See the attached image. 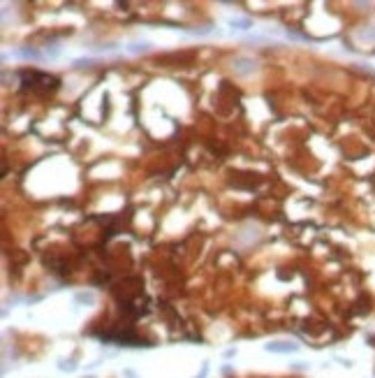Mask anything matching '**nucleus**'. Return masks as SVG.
<instances>
[{
  "label": "nucleus",
  "mask_w": 375,
  "mask_h": 378,
  "mask_svg": "<svg viewBox=\"0 0 375 378\" xmlns=\"http://www.w3.org/2000/svg\"><path fill=\"white\" fill-rule=\"evenodd\" d=\"M23 88H30V91H42V93H49L58 88V77L54 74H47V72H30V74H23Z\"/></svg>",
  "instance_id": "1"
},
{
  "label": "nucleus",
  "mask_w": 375,
  "mask_h": 378,
  "mask_svg": "<svg viewBox=\"0 0 375 378\" xmlns=\"http://www.w3.org/2000/svg\"><path fill=\"white\" fill-rule=\"evenodd\" d=\"M232 67L236 74H243V77H248V74H253V72L257 70V60L253 58H245V56H239V58L232 60Z\"/></svg>",
  "instance_id": "2"
},
{
  "label": "nucleus",
  "mask_w": 375,
  "mask_h": 378,
  "mask_svg": "<svg viewBox=\"0 0 375 378\" xmlns=\"http://www.w3.org/2000/svg\"><path fill=\"white\" fill-rule=\"evenodd\" d=\"M269 353H297L299 346L292 344V341H271V344L264 346Z\"/></svg>",
  "instance_id": "3"
},
{
  "label": "nucleus",
  "mask_w": 375,
  "mask_h": 378,
  "mask_svg": "<svg viewBox=\"0 0 375 378\" xmlns=\"http://www.w3.org/2000/svg\"><path fill=\"white\" fill-rule=\"evenodd\" d=\"M14 56H19V58H26V60H39V58H42V54H39L37 49H33V47H23V49L14 51Z\"/></svg>",
  "instance_id": "4"
},
{
  "label": "nucleus",
  "mask_w": 375,
  "mask_h": 378,
  "mask_svg": "<svg viewBox=\"0 0 375 378\" xmlns=\"http://www.w3.org/2000/svg\"><path fill=\"white\" fill-rule=\"evenodd\" d=\"M151 47H153L151 42H130L128 44V51L130 54H142V51H148Z\"/></svg>",
  "instance_id": "5"
},
{
  "label": "nucleus",
  "mask_w": 375,
  "mask_h": 378,
  "mask_svg": "<svg viewBox=\"0 0 375 378\" xmlns=\"http://www.w3.org/2000/svg\"><path fill=\"white\" fill-rule=\"evenodd\" d=\"M229 26L236 28V30H250V28H253V21H250V19H229Z\"/></svg>",
  "instance_id": "6"
},
{
  "label": "nucleus",
  "mask_w": 375,
  "mask_h": 378,
  "mask_svg": "<svg viewBox=\"0 0 375 378\" xmlns=\"http://www.w3.org/2000/svg\"><path fill=\"white\" fill-rule=\"evenodd\" d=\"M74 299L79 301V304H88V307H91V304H95V295H93V292H79Z\"/></svg>",
  "instance_id": "7"
},
{
  "label": "nucleus",
  "mask_w": 375,
  "mask_h": 378,
  "mask_svg": "<svg viewBox=\"0 0 375 378\" xmlns=\"http://www.w3.org/2000/svg\"><path fill=\"white\" fill-rule=\"evenodd\" d=\"M60 369H63V371H74V369H76L74 360H63V362H60Z\"/></svg>",
  "instance_id": "8"
},
{
  "label": "nucleus",
  "mask_w": 375,
  "mask_h": 378,
  "mask_svg": "<svg viewBox=\"0 0 375 378\" xmlns=\"http://www.w3.org/2000/svg\"><path fill=\"white\" fill-rule=\"evenodd\" d=\"M58 54H60L58 47H54V44H51V47H47V56H49V58H56Z\"/></svg>",
  "instance_id": "9"
},
{
  "label": "nucleus",
  "mask_w": 375,
  "mask_h": 378,
  "mask_svg": "<svg viewBox=\"0 0 375 378\" xmlns=\"http://www.w3.org/2000/svg\"><path fill=\"white\" fill-rule=\"evenodd\" d=\"M361 37H364V40H375V33H361Z\"/></svg>",
  "instance_id": "10"
}]
</instances>
